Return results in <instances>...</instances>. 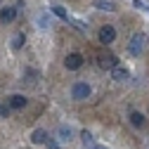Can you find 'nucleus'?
I'll return each mask as SVG.
<instances>
[{
	"instance_id": "14",
	"label": "nucleus",
	"mask_w": 149,
	"mask_h": 149,
	"mask_svg": "<svg viewBox=\"0 0 149 149\" xmlns=\"http://www.w3.org/2000/svg\"><path fill=\"white\" fill-rule=\"evenodd\" d=\"M52 14H57L59 19H69V12H66L62 5H52Z\"/></svg>"
},
{
	"instance_id": "8",
	"label": "nucleus",
	"mask_w": 149,
	"mask_h": 149,
	"mask_svg": "<svg viewBox=\"0 0 149 149\" xmlns=\"http://www.w3.org/2000/svg\"><path fill=\"white\" fill-rule=\"evenodd\" d=\"M111 78L118 81V83H123V81L130 78V71H128L125 66H114V69H111Z\"/></svg>"
},
{
	"instance_id": "5",
	"label": "nucleus",
	"mask_w": 149,
	"mask_h": 149,
	"mask_svg": "<svg viewBox=\"0 0 149 149\" xmlns=\"http://www.w3.org/2000/svg\"><path fill=\"white\" fill-rule=\"evenodd\" d=\"M64 64H66V69H71V71H76V69H81L83 66V57L78 52H71V54H66V59H64Z\"/></svg>"
},
{
	"instance_id": "3",
	"label": "nucleus",
	"mask_w": 149,
	"mask_h": 149,
	"mask_svg": "<svg viewBox=\"0 0 149 149\" xmlns=\"http://www.w3.org/2000/svg\"><path fill=\"white\" fill-rule=\"evenodd\" d=\"M97 62H100V66L102 69H114V66H118V57L116 54H111V52H102L100 57H97Z\"/></svg>"
},
{
	"instance_id": "7",
	"label": "nucleus",
	"mask_w": 149,
	"mask_h": 149,
	"mask_svg": "<svg viewBox=\"0 0 149 149\" xmlns=\"http://www.w3.org/2000/svg\"><path fill=\"white\" fill-rule=\"evenodd\" d=\"M47 140H50V135H47V130H43V128H36L31 133V142L33 144H45Z\"/></svg>"
},
{
	"instance_id": "6",
	"label": "nucleus",
	"mask_w": 149,
	"mask_h": 149,
	"mask_svg": "<svg viewBox=\"0 0 149 149\" xmlns=\"http://www.w3.org/2000/svg\"><path fill=\"white\" fill-rule=\"evenodd\" d=\"M14 19H17V7L7 5V7L0 10V22H3V24H12Z\"/></svg>"
},
{
	"instance_id": "18",
	"label": "nucleus",
	"mask_w": 149,
	"mask_h": 149,
	"mask_svg": "<svg viewBox=\"0 0 149 149\" xmlns=\"http://www.w3.org/2000/svg\"><path fill=\"white\" fill-rule=\"evenodd\" d=\"M7 114H10V104L7 107H0V118H5Z\"/></svg>"
},
{
	"instance_id": "2",
	"label": "nucleus",
	"mask_w": 149,
	"mask_h": 149,
	"mask_svg": "<svg viewBox=\"0 0 149 149\" xmlns=\"http://www.w3.org/2000/svg\"><path fill=\"white\" fill-rule=\"evenodd\" d=\"M90 92H92L90 85L83 83V81H78V83H73V88H71V97H73V100H88Z\"/></svg>"
},
{
	"instance_id": "17",
	"label": "nucleus",
	"mask_w": 149,
	"mask_h": 149,
	"mask_svg": "<svg viewBox=\"0 0 149 149\" xmlns=\"http://www.w3.org/2000/svg\"><path fill=\"white\" fill-rule=\"evenodd\" d=\"M45 147H47V149H59V144L54 142V140H47V142H45Z\"/></svg>"
},
{
	"instance_id": "4",
	"label": "nucleus",
	"mask_w": 149,
	"mask_h": 149,
	"mask_svg": "<svg viewBox=\"0 0 149 149\" xmlns=\"http://www.w3.org/2000/svg\"><path fill=\"white\" fill-rule=\"evenodd\" d=\"M116 40V29L114 26H102L100 29V43L109 45V43H114Z\"/></svg>"
},
{
	"instance_id": "12",
	"label": "nucleus",
	"mask_w": 149,
	"mask_h": 149,
	"mask_svg": "<svg viewBox=\"0 0 149 149\" xmlns=\"http://www.w3.org/2000/svg\"><path fill=\"white\" fill-rule=\"evenodd\" d=\"M130 123H133L135 128H142L144 125V116L140 114V111H133V114H130Z\"/></svg>"
},
{
	"instance_id": "10",
	"label": "nucleus",
	"mask_w": 149,
	"mask_h": 149,
	"mask_svg": "<svg viewBox=\"0 0 149 149\" xmlns=\"http://www.w3.org/2000/svg\"><path fill=\"white\" fill-rule=\"evenodd\" d=\"M71 137H73V130H71L69 125H59V140H62V142H69Z\"/></svg>"
},
{
	"instance_id": "16",
	"label": "nucleus",
	"mask_w": 149,
	"mask_h": 149,
	"mask_svg": "<svg viewBox=\"0 0 149 149\" xmlns=\"http://www.w3.org/2000/svg\"><path fill=\"white\" fill-rule=\"evenodd\" d=\"M24 78H26V83H33L36 78H38V73H36L33 69H26V73H24Z\"/></svg>"
},
{
	"instance_id": "15",
	"label": "nucleus",
	"mask_w": 149,
	"mask_h": 149,
	"mask_svg": "<svg viewBox=\"0 0 149 149\" xmlns=\"http://www.w3.org/2000/svg\"><path fill=\"white\" fill-rule=\"evenodd\" d=\"M81 140H83V144H85V147L95 142V137H92V133H90V130H83V133H81Z\"/></svg>"
},
{
	"instance_id": "11",
	"label": "nucleus",
	"mask_w": 149,
	"mask_h": 149,
	"mask_svg": "<svg viewBox=\"0 0 149 149\" xmlns=\"http://www.w3.org/2000/svg\"><path fill=\"white\" fill-rule=\"evenodd\" d=\"M24 40H26V36H24V33H17L14 38H12V43H10L12 50H22V47H24Z\"/></svg>"
},
{
	"instance_id": "9",
	"label": "nucleus",
	"mask_w": 149,
	"mask_h": 149,
	"mask_svg": "<svg viewBox=\"0 0 149 149\" xmlns=\"http://www.w3.org/2000/svg\"><path fill=\"white\" fill-rule=\"evenodd\" d=\"M7 104H10V109H24L26 97L24 95H12V97H7Z\"/></svg>"
},
{
	"instance_id": "13",
	"label": "nucleus",
	"mask_w": 149,
	"mask_h": 149,
	"mask_svg": "<svg viewBox=\"0 0 149 149\" xmlns=\"http://www.w3.org/2000/svg\"><path fill=\"white\" fill-rule=\"evenodd\" d=\"M95 7H97V10H107V12H114V10H116V5L107 3V0H95Z\"/></svg>"
},
{
	"instance_id": "19",
	"label": "nucleus",
	"mask_w": 149,
	"mask_h": 149,
	"mask_svg": "<svg viewBox=\"0 0 149 149\" xmlns=\"http://www.w3.org/2000/svg\"><path fill=\"white\" fill-rule=\"evenodd\" d=\"M92 149H107V147H92Z\"/></svg>"
},
{
	"instance_id": "1",
	"label": "nucleus",
	"mask_w": 149,
	"mask_h": 149,
	"mask_svg": "<svg viewBox=\"0 0 149 149\" xmlns=\"http://www.w3.org/2000/svg\"><path fill=\"white\" fill-rule=\"evenodd\" d=\"M142 50H144V33H135L128 43V52L133 57H137V54H142Z\"/></svg>"
}]
</instances>
